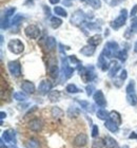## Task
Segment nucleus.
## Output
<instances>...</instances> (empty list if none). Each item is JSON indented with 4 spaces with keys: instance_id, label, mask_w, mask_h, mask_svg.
<instances>
[{
    "instance_id": "2",
    "label": "nucleus",
    "mask_w": 137,
    "mask_h": 148,
    "mask_svg": "<svg viewBox=\"0 0 137 148\" xmlns=\"http://www.w3.org/2000/svg\"><path fill=\"white\" fill-rule=\"evenodd\" d=\"M117 51H118V45L115 41H109L104 46V51H102V55L111 58V57H113V56L115 55Z\"/></svg>"
},
{
    "instance_id": "35",
    "label": "nucleus",
    "mask_w": 137,
    "mask_h": 148,
    "mask_svg": "<svg viewBox=\"0 0 137 148\" xmlns=\"http://www.w3.org/2000/svg\"><path fill=\"white\" fill-rule=\"evenodd\" d=\"M14 97H15V99H17V101H25V99H27V95L22 92H16V93H14Z\"/></svg>"
},
{
    "instance_id": "33",
    "label": "nucleus",
    "mask_w": 137,
    "mask_h": 148,
    "mask_svg": "<svg viewBox=\"0 0 137 148\" xmlns=\"http://www.w3.org/2000/svg\"><path fill=\"white\" fill-rule=\"evenodd\" d=\"M109 116V114L106 110L104 109H100V110L97 111V117L100 119V120H107V117Z\"/></svg>"
},
{
    "instance_id": "19",
    "label": "nucleus",
    "mask_w": 137,
    "mask_h": 148,
    "mask_svg": "<svg viewBox=\"0 0 137 148\" xmlns=\"http://www.w3.org/2000/svg\"><path fill=\"white\" fill-rule=\"evenodd\" d=\"M98 67L102 70V71H106L108 68H109V64L107 62V59L104 58V56L101 54L98 58Z\"/></svg>"
},
{
    "instance_id": "38",
    "label": "nucleus",
    "mask_w": 137,
    "mask_h": 148,
    "mask_svg": "<svg viewBox=\"0 0 137 148\" xmlns=\"http://www.w3.org/2000/svg\"><path fill=\"white\" fill-rule=\"evenodd\" d=\"M134 87H135V84L134 82H130V84L128 85V87H127V93H132L134 92Z\"/></svg>"
},
{
    "instance_id": "39",
    "label": "nucleus",
    "mask_w": 137,
    "mask_h": 148,
    "mask_svg": "<svg viewBox=\"0 0 137 148\" xmlns=\"http://www.w3.org/2000/svg\"><path fill=\"white\" fill-rule=\"evenodd\" d=\"M98 126H96V125H94L93 126V129H92V136L93 138H96V136H98Z\"/></svg>"
},
{
    "instance_id": "21",
    "label": "nucleus",
    "mask_w": 137,
    "mask_h": 148,
    "mask_svg": "<svg viewBox=\"0 0 137 148\" xmlns=\"http://www.w3.org/2000/svg\"><path fill=\"white\" fill-rule=\"evenodd\" d=\"M104 144H106V147L107 148H115L116 147V141L114 139H113L112 136H106L104 138Z\"/></svg>"
},
{
    "instance_id": "13",
    "label": "nucleus",
    "mask_w": 137,
    "mask_h": 148,
    "mask_svg": "<svg viewBox=\"0 0 137 148\" xmlns=\"http://www.w3.org/2000/svg\"><path fill=\"white\" fill-rule=\"evenodd\" d=\"M21 88L25 93H29V94H32V93L35 92V85H34L33 83L29 82V80L22 82Z\"/></svg>"
},
{
    "instance_id": "44",
    "label": "nucleus",
    "mask_w": 137,
    "mask_h": 148,
    "mask_svg": "<svg viewBox=\"0 0 137 148\" xmlns=\"http://www.w3.org/2000/svg\"><path fill=\"white\" fill-rule=\"evenodd\" d=\"M137 13V4H135L134 6H133V9L131 10V17H134L135 15H136Z\"/></svg>"
},
{
    "instance_id": "6",
    "label": "nucleus",
    "mask_w": 137,
    "mask_h": 148,
    "mask_svg": "<svg viewBox=\"0 0 137 148\" xmlns=\"http://www.w3.org/2000/svg\"><path fill=\"white\" fill-rule=\"evenodd\" d=\"M16 9L15 8H9V9L6 10L5 13H4V15L2 16V18H1V29L2 30H5V29L9 28V22H10V17L15 13Z\"/></svg>"
},
{
    "instance_id": "15",
    "label": "nucleus",
    "mask_w": 137,
    "mask_h": 148,
    "mask_svg": "<svg viewBox=\"0 0 137 148\" xmlns=\"http://www.w3.org/2000/svg\"><path fill=\"white\" fill-rule=\"evenodd\" d=\"M80 53L83 54L85 56H92L95 53V47L91 46V45H88V46H85L80 50Z\"/></svg>"
},
{
    "instance_id": "1",
    "label": "nucleus",
    "mask_w": 137,
    "mask_h": 148,
    "mask_svg": "<svg viewBox=\"0 0 137 148\" xmlns=\"http://www.w3.org/2000/svg\"><path fill=\"white\" fill-rule=\"evenodd\" d=\"M7 49L14 54H20L25 50V45L20 39H11L7 43Z\"/></svg>"
},
{
    "instance_id": "47",
    "label": "nucleus",
    "mask_w": 137,
    "mask_h": 148,
    "mask_svg": "<svg viewBox=\"0 0 137 148\" xmlns=\"http://www.w3.org/2000/svg\"><path fill=\"white\" fill-rule=\"evenodd\" d=\"M5 116H6V114L4 113V112H1V119H4Z\"/></svg>"
},
{
    "instance_id": "17",
    "label": "nucleus",
    "mask_w": 137,
    "mask_h": 148,
    "mask_svg": "<svg viewBox=\"0 0 137 148\" xmlns=\"http://www.w3.org/2000/svg\"><path fill=\"white\" fill-rule=\"evenodd\" d=\"M101 39H102V38H101V35L96 34V35H93L92 37H90L88 40V42H89V45H91V46L96 47L101 42Z\"/></svg>"
},
{
    "instance_id": "45",
    "label": "nucleus",
    "mask_w": 137,
    "mask_h": 148,
    "mask_svg": "<svg viewBox=\"0 0 137 148\" xmlns=\"http://www.w3.org/2000/svg\"><path fill=\"white\" fill-rule=\"evenodd\" d=\"M129 138H130V139H137V134L135 132H132Z\"/></svg>"
},
{
    "instance_id": "4",
    "label": "nucleus",
    "mask_w": 137,
    "mask_h": 148,
    "mask_svg": "<svg viewBox=\"0 0 137 148\" xmlns=\"http://www.w3.org/2000/svg\"><path fill=\"white\" fill-rule=\"evenodd\" d=\"M7 68H9L10 73L12 74L13 76L19 77L21 75V66L18 60H12L7 64Z\"/></svg>"
},
{
    "instance_id": "30",
    "label": "nucleus",
    "mask_w": 137,
    "mask_h": 148,
    "mask_svg": "<svg viewBox=\"0 0 137 148\" xmlns=\"http://www.w3.org/2000/svg\"><path fill=\"white\" fill-rule=\"evenodd\" d=\"M27 148H39V142L37 141V140H30V141H27Z\"/></svg>"
},
{
    "instance_id": "29",
    "label": "nucleus",
    "mask_w": 137,
    "mask_h": 148,
    "mask_svg": "<svg viewBox=\"0 0 137 148\" xmlns=\"http://www.w3.org/2000/svg\"><path fill=\"white\" fill-rule=\"evenodd\" d=\"M52 115L54 117H60L63 115V111L58 107H53L52 108Z\"/></svg>"
},
{
    "instance_id": "41",
    "label": "nucleus",
    "mask_w": 137,
    "mask_h": 148,
    "mask_svg": "<svg viewBox=\"0 0 137 148\" xmlns=\"http://www.w3.org/2000/svg\"><path fill=\"white\" fill-rule=\"evenodd\" d=\"M131 29L133 32H137V19L134 18L133 19V21H132V25H131Z\"/></svg>"
},
{
    "instance_id": "46",
    "label": "nucleus",
    "mask_w": 137,
    "mask_h": 148,
    "mask_svg": "<svg viewBox=\"0 0 137 148\" xmlns=\"http://www.w3.org/2000/svg\"><path fill=\"white\" fill-rule=\"evenodd\" d=\"M49 1H50V3H51V4H57L60 0H49Z\"/></svg>"
},
{
    "instance_id": "43",
    "label": "nucleus",
    "mask_w": 137,
    "mask_h": 148,
    "mask_svg": "<svg viewBox=\"0 0 137 148\" xmlns=\"http://www.w3.org/2000/svg\"><path fill=\"white\" fill-rule=\"evenodd\" d=\"M127 76H128V75H127V71H125V70H122L121 73H120V79L125 80V78H127Z\"/></svg>"
},
{
    "instance_id": "37",
    "label": "nucleus",
    "mask_w": 137,
    "mask_h": 148,
    "mask_svg": "<svg viewBox=\"0 0 137 148\" xmlns=\"http://www.w3.org/2000/svg\"><path fill=\"white\" fill-rule=\"evenodd\" d=\"M23 19V16L22 15H16L14 17V19L12 20V25H18V22H20Z\"/></svg>"
},
{
    "instance_id": "27",
    "label": "nucleus",
    "mask_w": 137,
    "mask_h": 148,
    "mask_svg": "<svg viewBox=\"0 0 137 148\" xmlns=\"http://www.w3.org/2000/svg\"><path fill=\"white\" fill-rule=\"evenodd\" d=\"M119 69H120V66L117 65L116 62H113L112 66H111V69H110V71H109V76L113 77L117 73V71H118Z\"/></svg>"
},
{
    "instance_id": "26",
    "label": "nucleus",
    "mask_w": 137,
    "mask_h": 148,
    "mask_svg": "<svg viewBox=\"0 0 137 148\" xmlns=\"http://www.w3.org/2000/svg\"><path fill=\"white\" fill-rule=\"evenodd\" d=\"M83 1H85L88 4H90L93 9H99L101 6L100 0H83Z\"/></svg>"
},
{
    "instance_id": "23",
    "label": "nucleus",
    "mask_w": 137,
    "mask_h": 148,
    "mask_svg": "<svg viewBox=\"0 0 137 148\" xmlns=\"http://www.w3.org/2000/svg\"><path fill=\"white\" fill-rule=\"evenodd\" d=\"M54 13L56 14V15L61 16V17H67V11H65L63 8H61V6H55V8H54Z\"/></svg>"
},
{
    "instance_id": "20",
    "label": "nucleus",
    "mask_w": 137,
    "mask_h": 148,
    "mask_svg": "<svg viewBox=\"0 0 137 148\" xmlns=\"http://www.w3.org/2000/svg\"><path fill=\"white\" fill-rule=\"evenodd\" d=\"M104 126H106V128L109 129L111 132H117V131H118V125L115 124L114 122H112L111 120L107 121V122L104 123Z\"/></svg>"
},
{
    "instance_id": "32",
    "label": "nucleus",
    "mask_w": 137,
    "mask_h": 148,
    "mask_svg": "<svg viewBox=\"0 0 137 148\" xmlns=\"http://www.w3.org/2000/svg\"><path fill=\"white\" fill-rule=\"evenodd\" d=\"M104 146H106V144L102 140H95L92 144V148H104Z\"/></svg>"
},
{
    "instance_id": "8",
    "label": "nucleus",
    "mask_w": 137,
    "mask_h": 148,
    "mask_svg": "<svg viewBox=\"0 0 137 148\" xmlns=\"http://www.w3.org/2000/svg\"><path fill=\"white\" fill-rule=\"evenodd\" d=\"M27 127H29V129H31L32 131H40V130L42 129L43 123L40 119H33V120H31L30 122H29Z\"/></svg>"
},
{
    "instance_id": "48",
    "label": "nucleus",
    "mask_w": 137,
    "mask_h": 148,
    "mask_svg": "<svg viewBox=\"0 0 137 148\" xmlns=\"http://www.w3.org/2000/svg\"><path fill=\"white\" fill-rule=\"evenodd\" d=\"M1 148H4V144H3V142H1Z\"/></svg>"
},
{
    "instance_id": "40",
    "label": "nucleus",
    "mask_w": 137,
    "mask_h": 148,
    "mask_svg": "<svg viewBox=\"0 0 137 148\" xmlns=\"http://www.w3.org/2000/svg\"><path fill=\"white\" fill-rule=\"evenodd\" d=\"M69 60H70L71 64H80V62L76 58V56H69Z\"/></svg>"
},
{
    "instance_id": "24",
    "label": "nucleus",
    "mask_w": 137,
    "mask_h": 148,
    "mask_svg": "<svg viewBox=\"0 0 137 148\" xmlns=\"http://www.w3.org/2000/svg\"><path fill=\"white\" fill-rule=\"evenodd\" d=\"M62 25V20L58 17H52L51 18V25L53 29H58L60 25Z\"/></svg>"
},
{
    "instance_id": "34",
    "label": "nucleus",
    "mask_w": 137,
    "mask_h": 148,
    "mask_svg": "<svg viewBox=\"0 0 137 148\" xmlns=\"http://www.w3.org/2000/svg\"><path fill=\"white\" fill-rule=\"evenodd\" d=\"M117 57H118L121 62H125V60H127V57H128V53H127V51L125 50H122V51H119L118 53H117Z\"/></svg>"
},
{
    "instance_id": "22",
    "label": "nucleus",
    "mask_w": 137,
    "mask_h": 148,
    "mask_svg": "<svg viewBox=\"0 0 137 148\" xmlns=\"http://www.w3.org/2000/svg\"><path fill=\"white\" fill-rule=\"evenodd\" d=\"M59 97H60V92H59V91H57V90L50 91L49 99L51 102H57V101H59Z\"/></svg>"
},
{
    "instance_id": "10",
    "label": "nucleus",
    "mask_w": 137,
    "mask_h": 148,
    "mask_svg": "<svg viewBox=\"0 0 137 148\" xmlns=\"http://www.w3.org/2000/svg\"><path fill=\"white\" fill-rule=\"evenodd\" d=\"M94 101H95V103H96L98 106H100V107H106V106H107V101H106V97H104V93L101 92L100 90H98V91H96V92H95Z\"/></svg>"
},
{
    "instance_id": "12",
    "label": "nucleus",
    "mask_w": 137,
    "mask_h": 148,
    "mask_svg": "<svg viewBox=\"0 0 137 148\" xmlns=\"http://www.w3.org/2000/svg\"><path fill=\"white\" fill-rule=\"evenodd\" d=\"M87 143H88V136L85 133H79L74 140V144L77 147H83L87 145Z\"/></svg>"
},
{
    "instance_id": "18",
    "label": "nucleus",
    "mask_w": 137,
    "mask_h": 148,
    "mask_svg": "<svg viewBox=\"0 0 137 148\" xmlns=\"http://www.w3.org/2000/svg\"><path fill=\"white\" fill-rule=\"evenodd\" d=\"M14 138H15V132L11 129L4 131L2 134V140L3 141H5V142H12Z\"/></svg>"
},
{
    "instance_id": "28",
    "label": "nucleus",
    "mask_w": 137,
    "mask_h": 148,
    "mask_svg": "<svg viewBox=\"0 0 137 148\" xmlns=\"http://www.w3.org/2000/svg\"><path fill=\"white\" fill-rule=\"evenodd\" d=\"M46 47L50 50H53L56 47V40H55L54 37H48L46 38Z\"/></svg>"
},
{
    "instance_id": "5",
    "label": "nucleus",
    "mask_w": 137,
    "mask_h": 148,
    "mask_svg": "<svg viewBox=\"0 0 137 148\" xmlns=\"http://www.w3.org/2000/svg\"><path fill=\"white\" fill-rule=\"evenodd\" d=\"M25 33L29 38L36 39L37 37L40 35V29L35 25H30L25 29Z\"/></svg>"
},
{
    "instance_id": "36",
    "label": "nucleus",
    "mask_w": 137,
    "mask_h": 148,
    "mask_svg": "<svg viewBox=\"0 0 137 148\" xmlns=\"http://www.w3.org/2000/svg\"><path fill=\"white\" fill-rule=\"evenodd\" d=\"M78 113H79V111L77 110V109H75V108H70V109H69V111H67V114H69V116H71V117L77 116V115H78Z\"/></svg>"
},
{
    "instance_id": "9",
    "label": "nucleus",
    "mask_w": 137,
    "mask_h": 148,
    "mask_svg": "<svg viewBox=\"0 0 137 148\" xmlns=\"http://www.w3.org/2000/svg\"><path fill=\"white\" fill-rule=\"evenodd\" d=\"M79 73H80L81 79L83 80L85 83H90V82L93 79V77H94V73L92 71H90V69L83 68V67H81V69L79 70Z\"/></svg>"
},
{
    "instance_id": "42",
    "label": "nucleus",
    "mask_w": 137,
    "mask_h": 148,
    "mask_svg": "<svg viewBox=\"0 0 137 148\" xmlns=\"http://www.w3.org/2000/svg\"><path fill=\"white\" fill-rule=\"evenodd\" d=\"M93 90H94V86H93V85L87 86V93H88V95H92V93H93Z\"/></svg>"
},
{
    "instance_id": "25",
    "label": "nucleus",
    "mask_w": 137,
    "mask_h": 148,
    "mask_svg": "<svg viewBox=\"0 0 137 148\" xmlns=\"http://www.w3.org/2000/svg\"><path fill=\"white\" fill-rule=\"evenodd\" d=\"M127 99H128V102L130 103L132 106L137 105V95H136V93H135V92L128 93V96H127Z\"/></svg>"
},
{
    "instance_id": "16",
    "label": "nucleus",
    "mask_w": 137,
    "mask_h": 148,
    "mask_svg": "<svg viewBox=\"0 0 137 148\" xmlns=\"http://www.w3.org/2000/svg\"><path fill=\"white\" fill-rule=\"evenodd\" d=\"M109 116H110V120L112 121V122H114L115 124H117V125H121V116H120V114L117 112V111H112L111 113L109 114Z\"/></svg>"
},
{
    "instance_id": "11",
    "label": "nucleus",
    "mask_w": 137,
    "mask_h": 148,
    "mask_svg": "<svg viewBox=\"0 0 137 148\" xmlns=\"http://www.w3.org/2000/svg\"><path fill=\"white\" fill-rule=\"evenodd\" d=\"M51 89H52V84L46 79L42 80L39 84V87H38V90H39V92L41 94H48V93H50Z\"/></svg>"
},
{
    "instance_id": "31",
    "label": "nucleus",
    "mask_w": 137,
    "mask_h": 148,
    "mask_svg": "<svg viewBox=\"0 0 137 148\" xmlns=\"http://www.w3.org/2000/svg\"><path fill=\"white\" fill-rule=\"evenodd\" d=\"M69 93H78L79 92V89L76 87V85H73V84H70V85H67V88H65Z\"/></svg>"
},
{
    "instance_id": "7",
    "label": "nucleus",
    "mask_w": 137,
    "mask_h": 148,
    "mask_svg": "<svg viewBox=\"0 0 137 148\" xmlns=\"http://www.w3.org/2000/svg\"><path fill=\"white\" fill-rule=\"evenodd\" d=\"M85 20V13L81 10H77L71 17V23L74 25H79Z\"/></svg>"
},
{
    "instance_id": "14",
    "label": "nucleus",
    "mask_w": 137,
    "mask_h": 148,
    "mask_svg": "<svg viewBox=\"0 0 137 148\" xmlns=\"http://www.w3.org/2000/svg\"><path fill=\"white\" fill-rule=\"evenodd\" d=\"M49 73L51 74L52 77L58 76V67L56 65V62H53L52 59H50L49 62Z\"/></svg>"
},
{
    "instance_id": "3",
    "label": "nucleus",
    "mask_w": 137,
    "mask_h": 148,
    "mask_svg": "<svg viewBox=\"0 0 137 148\" xmlns=\"http://www.w3.org/2000/svg\"><path fill=\"white\" fill-rule=\"evenodd\" d=\"M127 14H128V13H127V10L125 9L121 10L120 15H119L115 20H113V21L111 22V27H112L113 29H115V30H117V29H119L120 27H122V25L125 23V21H127V17H128Z\"/></svg>"
}]
</instances>
